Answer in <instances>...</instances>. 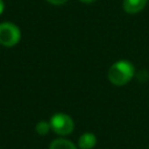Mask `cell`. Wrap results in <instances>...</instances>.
Listing matches in <instances>:
<instances>
[{"mask_svg": "<svg viewBox=\"0 0 149 149\" xmlns=\"http://www.w3.org/2000/svg\"><path fill=\"white\" fill-rule=\"evenodd\" d=\"M97 144V137L93 133H84L78 139V146L80 149H92Z\"/></svg>", "mask_w": 149, "mask_h": 149, "instance_id": "obj_5", "label": "cell"}, {"mask_svg": "<svg viewBox=\"0 0 149 149\" xmlns=\"http://www.w3.org/2000/svg\"><path fill=\"white\" fill-rule=\"evenodd\" d=\"M49 149H78V148L73 144V142L66 139H56L50 143Z\"/></svg>", "mask_w": 149, "mask_h": 149, "instance_id": "obj_6", "label": "cell"}, {"mask_svg": "<svg viewBox=\"0 0 149 149\" xmlns=\"http://www.w3.org/2000/svg\"><path fill=\"white\" fill-rule=\"evenodd\" d=\"M35 129H36V133H37L38 135L44 136V135H47V134L49 133V130L51 129V127H50V122H47V121H40V122L36 123Z\"/></svg>", "mask_w": 149, "mask_h": 149, "instance_id": "obj_7", "label": "cell"}, {"mask_svg": "<svg viewBox=\"0 0 149 149\" xmlns=\"http://www.w3.org/2000/svg\"><path fill=\"white\" fill-rule=\"evenodd\" d=\"M48 2H50V3H52V5H56V6H58V5H64L68 0H47Z\"/></svg>", "mask_w": 149, "mask_h": 149, "instance_id": "obj_8", "label": "cell"}, {"mask_svg": "<svg viewBox=\"0 0 149 149\" xmlns=\"http://www.w3.org/2000/svg\"><path fill=\"white\" fill-rule=\"evenodd\" d=\"M148 0H123L122 2V7L123 10L128 14H136L139 12H141L146 5H147Z\"/></svg>", "mask_w": 149, "mask_h": 149, "instance_id": "obj_4", "label": "cell"}, {"mask_svg": "<svg viewBox=\"0 0 149 149\" xmlns=\"http://www.w3.org/2000/svg\"><path fill=\"white\" fill-rule=\"evenodd\" d=\"M21 38L20 29L12 22L0 23V44L3 47H14Z\"/></svg>", "mask_w": 149, "mask_h": 149, "instance_id": "obj_3", "label": "cell"}, {"mask_svg": "<svg viewBox=\"0 0 149 149\" xmlns=\"http://www.w3.org/2000/svg\"><path fill=\"white\" fill-rule=\"evenodd\" d=\"M50 127L56 134L65 136L73 132L74 123L70 115L65 113H56L50 119Z\"/></svg>", "mask_w": 149, "mask_h": 149, "instance_id": "obj_2", "label": "cell"}, {"mask_svg": "<svg viewBox=\"0 0 149 149\" xmlns=\"http://www.w3.org/2000/svg\"><path fill=\"white\" fill-rule=\"evenodd\" d=\"M79 1H81V2H84V3H92V2H94L95 0H79Z\"/></svg>", "mask_w": 149, "mask_h": 149, "instance_id": "obj_10", "label": "cell"}, {"mask_svg": "<svg viewBox=\"0 0 149 149\" xmlns=\"http://www.w3.org/2000/svg\"><path fill=\"white\" fill-rule=\"evenodd\" d=\"M135 74L134 65L125 59H121L119 62H115L108 70L107 77L108 80L116 86H122L129 83Z\"/></svg>", "mask_w": 149, "mask_h": 149, "instance_id": "obj_1", "label": "cell"}, {"mask_svg": "<svg viewBox=\"0 0 149 149\" xmlns=\"http://www.w3.org/2000/svg\"><path fill=\"white\" fill-rule=\"evenodd\" d=\"M3 8H5V3H3L2 0H0V15H1V13L3 12Z\"/></svg>", "mask_w": 149, "mask_h": 149, "instance_id": "obj_9", "label": "cell"}]
</instances>
